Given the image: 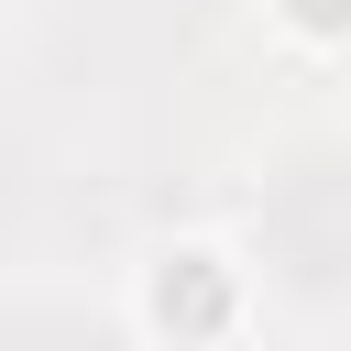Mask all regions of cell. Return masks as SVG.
I'll return each instance as SVG.
<instances>
[{"label":"cell","mask_w":351,"mask_h":351,"mask_svg":"<svg viewBox=\"0 0 351 351\" xmlns=\"http://www.w3.org/2000/svg\"><path fill=\"white\" fill-rule=\"evenodd\" d=\"M143 307H154V329H165L176 351H197V340H219V329L241 318V285H230L219 252H165L154 285H143Z\"/></svg>","instance_id":"obj_1"},{"label":"cell","mask_w":351,"mask_h":351,"mask_svg":"<svg viewBox=\"0 0 351 351\" xmlns=\"http://www.w3.org/2000/svg\"><path fill=\"white\" fill-rule=\"evenodd\" d=\"M296 33H351V0H285Z\"/></svg>","instance_id":"obj_2"}]
</instances>
